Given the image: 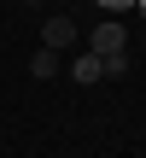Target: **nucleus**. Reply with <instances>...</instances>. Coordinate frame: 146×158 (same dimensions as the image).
Segmentation results:
<instances>
[{"label":"nucleus","instance_id":"f257e3e1","mask_svg":"<svg viewBox=\"0 0 146 158\" xmlns=\"http://www.w3.org/2000/svg\"><path fill=\"white\" fill-rule=\"evenodd\" d=\"M88 53H99V59L129 53V29H123V18H99V23H94V35H88Z\"/></svg>","mask_w":146,"mask_h":158},{"label":"nucleus","instance_id":"f03ea898","mask_svg":"<svg viewBox=\"0 0 146 158\" xmlns=\"http://www.w3.org/2000/svg\"><path fill=\"white\" fill-rule=\"evenodd\" d=\"M70 41H76V23H70V18H47V23H41V47H53V53H64Z\"/></svg>","mask_w":146,"mask_h":158},{"label":"nucleus","instance_id":"7ed1b4c3","mask_svg":"<svg viewBox=\"0 0 146 158\" xmlns=\"http://www.w3.org/2000/svg\"><path fill=\"white\" fill-rule=\"evenodd\" d=\"M70 76H76V82H99V76H105V64H99V53H82V59L70 64Z\"/></svg>","mask_w":146,"mask_h":158},{"label":"nucleus","instance_id":"20e7f679","mask_svg":"<svg viewBox=\"0 0 146 158\" xmlns=\"http://www.w3.org/2000/svg\"><path fill=\"white\" fill-rule=\"evenodd\" d=\"M53 70H59V53H53V47H41V53L29 59V76H35V82H47Z\"/></svg>","mask_w":146,"mask_h":158},{"label":"nucleus","instance_id":"39448f33","mask_svg":"<svg viewBox=\"0 0 146 158\" xmlns=\"http://www.w3.org/2000/svg\"><path fill=\"white\" fill-rule=\"evenodd\" d=\"M105 64V76H129V53H111V59H99Z\"/></svg>","mask_w":146,"mask_h":158},{"label":"nucleus","instance_id":"423d86ee","mask_svg":"<svg viewBox=\"0 0 146 158\" xmlns=\"http://www.w3.org/2000/svg\"><path fill=\"white\" fill-rule=\"evenodd\" d=\"M129 6H135V0H99V12H105V18H117V12H129Z\"/></svg>","mask_w":146,"mask_h":158},{"label":"nucleus","instance_id":"0eeeda50","mask_svg":"<svg viewBox=\"0 0 146 158\" xmlns=\"http://www.w3.org/2000/svg\"><path fill=\"white\" fill-rule=\"evenodd\" d=\"M23 6H41V0H23Z\"/></svg>","mask_w":146,"mask_h":158},{"label":"nucleus","instance_id":"6e6552de","mask_svg":"<svg viewBox=\"0 0 146 158\" xmlns=\"http://www.w3.org/2000/svg\"><path fill=\"white\" fill-rule=\"evenodd\" d=\"M135 6H140V12H146V0H135Z\"/></svg>","mask_w":146,"mask_h":158}]
</instances>
